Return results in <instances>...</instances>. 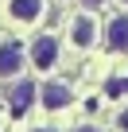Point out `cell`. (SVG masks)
<instances>
[{"label":"cell","instance_id":"10","mask_svg":"<svg viewBox=\"0 0 128 132\" xmlns=\"http://www.w3.org/2000/svg\"><path fill=\"white\" fill-rule=\"evenodd\" d=\"M78 4H82V8H101L105 0H78Z\"/></svg>","mask_w":128,"mask_h":132},{"label":"cell","instance_id":"12","mask_svg":"<svg viewBox=\"0 0 128 132\" xmlns=\"http://www.w3.org/2000/svg\"><path fill=\"white\" fill-rule=\"evenodd\" d=\"M35 132H50V128H35Z\"/></svg>","mask_w":128,"mask_h":132},{"label":"cell","instance_id":"11","mask_svg":"<svg viewBox=\"0 0 128 132\" xmlns=\"http://www.w3.org/2000/svg\"><path fill=\"white\" fill-rule=\"evenodd\" d=\"M74 132H101V128H93V124H82V128H74Z\"/></svg>","mask_w":128,"mask_h":132},{"label":"cell","instance_id":"5","mask_svg":"<svg viewBox=\"0 0 128 132\" xmlns=\"http://www.w3.org/2000/svg\"><path fill=\"white\" fill-rule=\"evenodd\" d=\"M93 35H97L93 16H74V20H70V43H74V47H89Z\"/></svg>","mask_w":128,"mask_h":132},{"label":"cell","instance_id":"2","mask_svg":"<svg viewBox=\"0 0 128 132\" xmlns=\"http://www.w3.org/2000/svg\"><path fill=\"white\" fill-rule=\"evenodd\" d=\"M4 12L16 20V23H39L47 16V0H8Z\"/></svg>","mask_w":128,"mask_h":132},{"label":"cell","instance_id":"9","mask_svg":"<svg viewBox=\"0 0 128 132\" xmlns=\"http://www.w3.org/2000/svg\"><path fill=\"white\" fill-rule=\"evenodd\" d=\"M116 124H120V132H128V105L120 109V117H116Z\"/></svg>","mask_w":128,"mask_h":132},{"label":"cell","instance_id":"3","mask_svg":"<svg viewBox=\"0 0 128 132\" xmlns=\"http://www.w3.org/2000/svg\"><path fill=\"white\" fill-rule=\"evenodd\" d=\"M27 54H31V62L39 66V70H50V66L58 62V39H54V35H39Z\"/></svg>","mask_w":128,"mask_h":132},{"label":"cell","instance_id":"6","mask_svg":"<svg viewBox=\"0 0 128 132\" xmlns=\"http://www.w3.org/2000/svg\"><path fill=\"white\" fill-rule=\"evenodd\" d=\"M39 97H43L47 109H66V105H70V86H62V82H47Z\"/></svg>","mask_w":128,"mask_h":132},{"label":"cell","instance_id":"4","mask_svg":"<svg viewBox=\"0 0 128 132\" xmlns=\"http://www.w3.org/2000/svg\"><path fill=\"white\" fill-rule=\"evenodd\" d=\"M105 43H109V51L128 54V12H120V16L109 20V27H105Z\"/></svg>","mask_w":128,"mask_h":132},{"label":"cell","instance_id":"7","mask_svg":"<svg viewBox=\"0 0 128 132\" xmlns=\"http://www.w3.org/2000/svg\"><path fill=\"white\" fill-rule=\"evenodd\" d=\"M31 101H35V86H31V82H16V86H12V93H8L12 113H27V109H31Z\"/></svg>","mask_w":128,"mask_h":132},{"label":"cell","instance_id":"8","mask_svg":"<svg viewBox=\"0 0 128 132\" xmlns=\"http://www.w3.org/2000/svg\"><path fill=\"white\" fill-rule=\"evenodd\" d=\"M124 89H128V78H120V82H113V86H109V93H124Z\"/></svg>","mask_w":128,"mask_h":132},{"label":"cell","instance_id":"1","mask_svg":"<svg viewBox=\"0 0 128 132\" xmlns=\"http://www.w3.org/2000/svg\"><path fill=\"white\" fill-rule=\"evenodd\" d=\"M23 62H27L23 43H16V39L0 43V78H16V74L23 70Z\"/></svg>","mask_w":128,"mask_h":132},{"label":"cell","instance_id":"13","mask_svg":"<svg viewBox=\"0 0 128 132\" xmlns=\"http://www.w3.org/2000/svg\"><path fill=\"white\" fill-rule=\"evenodd\" d=\"M124 4H128V0H124Z\"/></svg>","mask_w":128,"mask_h":132}]
</instances>
